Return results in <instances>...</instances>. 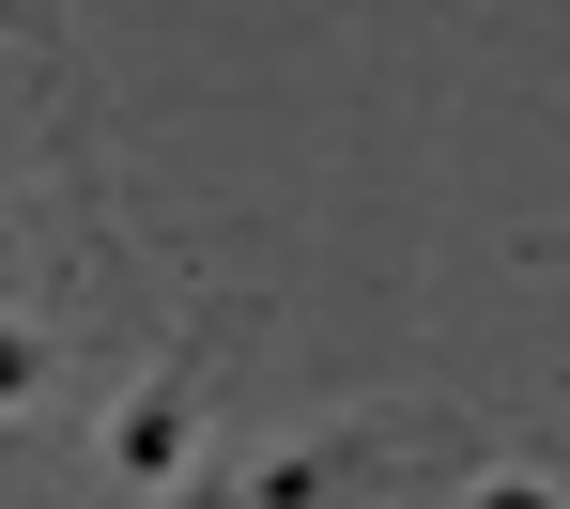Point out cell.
<instances>
[{"label": "cell", "instance_id": "obj_2", "mask_svg": "<svg viewBox=\"0 0 570 509\" xmlns=\"http://www.w3.org/2000/svg\"><path fill=\"white\" fill-rule=\"evenodd\" d=\"M371 479H385V432H278V448H247L232 479L200 463L186 509H355Z\"/></svg>", "mask_w": 570, "mask_h": 509}, {"label": "cell", "instance_id": "obj_1", "mask_svg": "<svg viewBox=\"0 0 570 509\" xmlns=\"http://www.w3.org/2000/svg\"><path fill=\"white\" fill-rule=\"evenodd\" d=\"M232 294H186V324L124 371V402L94 432V495L108 509H186L200 495V417H216V371H232Z\"/></svg>", "mask_w": 570, "mask_h": 509}, {"label": "cell", "instance_id": "obj_4", "mask_svg": "<svg viewBox=\"0 0 570 509\" xmlns=\"http://www.w3.org/2000/svg\"><path fill=\"white\" fill-rule=\"evenodd\" d=\"M540 263H570V232H540Z\"/></svg>", "mask_w": 570, "mask_h": 509}, {"label": "cell", "instance_id": "obj_3", "mask_svg": "<svg viewBox=\"0 0 570 509\" xmlns=\"http://www.w3.org/2000/svg\"><path fill=\"white\" fill-rule=\"evenodd\" d=\"M463 509H570V479L540 463V448H509V463H478V479H463Z\"/></svg>", "mask_w": 570, "mask_h": 509}]
</instances>
